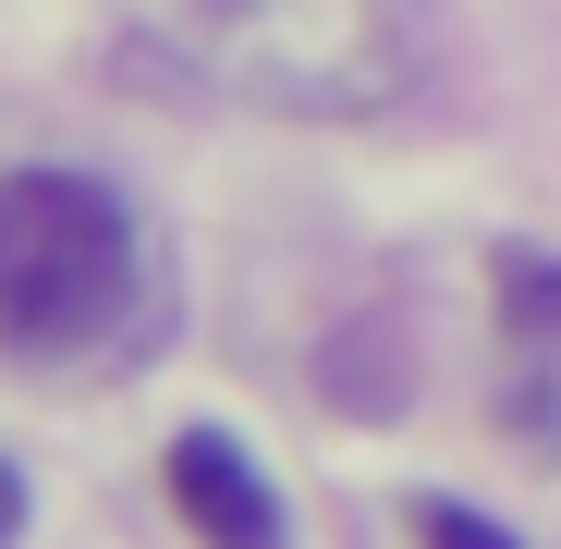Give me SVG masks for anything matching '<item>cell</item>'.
<instances>
[{
	"label": "cell",
	"instance_id": "cell-1",
	"mask_svg": "<svg viewBox=\"0 0 561 549\" xmlns=\"http://www.w3.org/2000/svg\"><path fill=\"white\" fill-rule=\"evenodd\" d=\"M147 294L135 208L85 171H13L0 183V354H85Z\"/></svg>",
	"mask_w": 561,
	"mask_h": 549
},
{
	"label": "cell",
	"instance_id": "cell-2",
	"mask_svg": "<svg viewBox=\"0 0 561 549\" xmlns=\"http://www.w3.org/2000/svg\"><path fill=\"white\" fill-rule=\"evenodd\" d=\"M208 49L256 99H306V111H366V73H342L330 49H366L391 85L415 73L403 0H208Z\"/></svg>",
	"mask_w": 561,
	"mask_h": 549
},
{
	"label": "cell",
	"instance_id": "cell-3",
	"mask_svg": "<svg viewBox=\"0 0 561 549\" xmlns=\"http://www.w3.org/2000/svg\"><path fill=\"white\" fill-rule=\"evenodd\" d=\"M171 501H183V525H208V537H232V549H268V537H280V501H268V477L244 465L232 427H183V439H171Z\"/></svg>",
	"mask_w": 561,
	"mask_h": 549
},
{
	"label": "cell",
	"instance_id": "cell-4",
	"mask_svg": "<svg viewBox=\"0 0 561 549\" xmlns=\"http://www.w3.org/2000/svg\"><path fill=\"white\" fill-rule=\"evenodd\" d=\"M501 306L525 318V342H561V268L537 244H501Z\"/></svg>",
	"mask_w": 561,
	"mask_h": 549
},
{
	"label": "cell",
	"instance_id": "cell-5",
	"mask_svg": "<svg viewBox=\"0 0 561 549\" xmlns=\"http://www.w3.org/2000/svg\"><path fill=\"white\" fill-rule=\"evenodd\" d=\"M415 525H427V537H451V549H501V537H513V525L463 513V501H415Z\"/></svg>",
	"mask_w": 561,
	"mask_h": 549
},
{
	"label": "cell",
	"instance_id": "cell-6",
	"mask_svg": "<svg viewBox=\"0 0 561 549\" xmlns=\"http://www.w3.org/2000/svg\"><path fill=\"white\" fill-rule=\"evenodd\" d=\"M0 537H25V477H13V451H0Z\"/></svg>",
	"mask_w": 561,
	"mask_h": 549
}]
</instances>
